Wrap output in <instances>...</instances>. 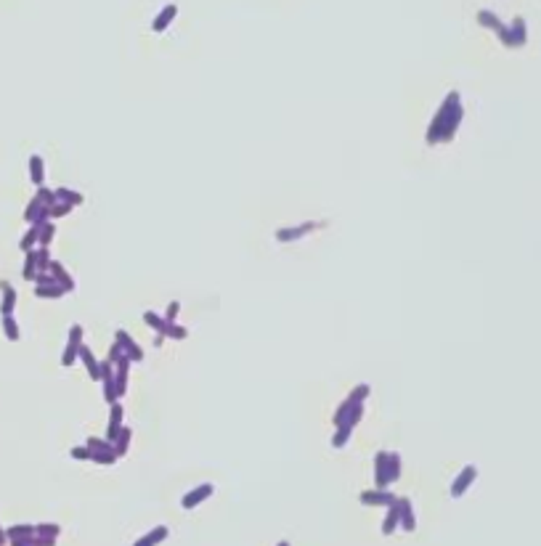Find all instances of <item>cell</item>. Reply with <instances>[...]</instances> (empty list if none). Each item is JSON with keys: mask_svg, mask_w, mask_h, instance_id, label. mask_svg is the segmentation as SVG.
Returning <instances> with one entry per match:
<instances>
[{"mask_svg": "<svg viewBox=\"0 0 541 546\" xmlns=\"http://www.w3.org/2000/svg\"><path fill=\"white\" fill-rule=\"evenodd\" d=\"M461 117H464V106H461V98L457 91H451L446 101L441 104V109L435 112L432 122H430L428 130V144H446L454 138V133L459 128Z\"/></svg>", "mask_w": 541, "mask_h": 546, "instance_id": "1", "label": "cell"}, {"mask_svg": "<svg viewBox=\"0 0 541 546\" xmlns=\"http://www.w3.org/2000/svg\"><path fill=\"white\" fill-rule=\"evenodd\" d=\"M361 417H364V403L353 408V414L348 417V422H342L340 427H334V430H337V433L332 435V446H334V449H342V446L348 443L350 435H353V430H356V424L361 422Z\"/></svg>", "mask_w": 541, "mask_h": 546, "instance_id": "2", "label": "cell"}, {"mask_svg": "<svg viewBox=\"0 0 541 546\" xmlns=\"http://www.w3.org/2000/svg\"><path fill=\"white\" fill-rule=\"evenodd\" d=\"M114 337H117V345L122 348V353H125L127 358L133 361V364L143 361V350L138 348V345H136V342H133V337L127 335L125 329H117V332H114Z\"/></svg>", "mask_w": 541, "mask_h": 546, "instance_id": "3", "label": "cell"}, {"mask_svg": "<svg viewBox=\"0 0 541 546\" xmlns=\"http://www.w3.org/2000/svg\"><path fill=\"white\" fill-rule=\"evenodd\" d=\"M125 422V411H122V403H111V411H109V430H107V440H117V435H120V430L125 427L122 424Z\"/></svg>", "mask_w": 541, "mask_h": 546, "instance_id": "4", "label": "cell"}, {"mask_svg": "<svg viewBox=\"0 0 541 546\" xmlns=\"http://www.w3.org/2000/svg\"><path fill=\"white\" fill-rule=\"evenodd\" d=\"M311 231H316V223H302V225H295V228H279L276 231V241H295V239H302V236H308Z\"/></svg>", "mask_w": 541, "mask_h": 546, "instance_id": "5", "label": "cell"}, {"mask_svg": "<svg viewBox=\"0 0 541 546\" xmlns=\"http://www.w3.org/2000/svg\"><path fill=\"white\" fill-rule=\"evenodd\" d=\"M80 361L85 364V369H88V374H91V379L101 382V361H95V355L91 353V348H88V345H80Z\"/></svg>", "mask_w": 541, "mask_h": 546, "instance_id": "6", "label": "cell"}, {"mask_svg": "<svg viewBox=\"0 0 541 546\" xmlns=\"http://www.w3.org/2000/svg\"><path fill=\"white\" fill-rule=\"evenodd\" d=\"M475 478H477V469H475V467H473V464L464 467V469H461V475L457 478V480H454V488H451V493H454V496H461V493H464V491L470 488V482L475 480Z\"/></svg>", "mask_w": 541, "mask_h": 546, "instance_id": "7", "label": "cell"}, {"mask_svg": "<svg viewBox=\"0 0 541 546\" xmlns=\"http://www.w3.org/2000/svg\"><path fill=\"white\" fill-rule=\"evenodd\" d=\"M374 478H377V488H387V453L380 451L374 459Z\"/></svg>", "mask_w": 541, "mask_h": 546, "instance_id": "8", "label": "cell"}, {"mask_svg": "<svg viewBox=\"0 0 541 546\" xmlns=\"http://www.w3.org/2000/svg\"><path fill=\"white\" fill-rule=\"evenodd\" d=\"M64 287L59 281H51V284H37L35 287V294L37 297H43V300H56V297H64Z\"/></svg>", "mask_w": 541, "mask_h": 546, "instance_id": "9", "label": "cell"}, {"mask_svg": "<svg viewBox=\"0 0 541 546\" xmlns=\"http://www.w3.org/2000/svg\"><path fill=\"white\" fill-rule=\"evenodd\" d=\"M210 493H212V485H210V482H205V485H199L196 491H191L189 496H183V509H194V507H196V504H199L202 498L210 496Z\"/></svg>", "mask_w": 541, "mask_h": 546, "instance_id": "10", "label": "cell"}, {"mask_svg": "<svg viewBox=\"0 0 541 546\" xmlns=\"http://www.w3.org/2000/svg\"><path fill=\"white\" fill-rule=\"evenodd\" d=\"M51 276H53V279H56L66 292L75 290V281L69 279V273H66V268H64L62 263H51Z\"/></svg>", "mask_w": 541, "mask_h": 546, "instance_id": "11", "label": "cell"}, {"mask_svg": "<svg viewBox=\"0 0 541 546\" xmlns=\"http://www.w3.org/2000/svg\"><path fill=\"white\" fill-rule=\"evenodd\" d=\"M361 501L364 504H393L396 498H393V493H385V491H366V493H361Z\"/></svg>", "mask_w": 541, "mask_h": 546, "instance_id": "12", "label": "cell"}, {"mask_svg": "<svg viewBox=\"0 0 541 546\" xmlns=\"http://www.w3.org/2000/svg\"><path fill=\"white\" fill-rule=\"evenodd\" d=\"M130 437H133V430L130 427H122L120 435H117V440H114V451H117V456H125L127 453V446H130Z\"/></svg>", "mask_w": 541, "mask_h": 546, "instance_id": "13", "label": "cell"}, {"mask_svg": "<svg viewBox=\"0 0 541 546\" xmlns=\"http://www.w3.org/2000/svg\"><path fill=\"white\" fill-rule=\"evenodd\" d=\"M30 173H32V183L40 189V186H43V180H46V173H43V160H40L37 154L30 160Z\"/></svg>", "mask_w": 541, "mask_h": 546, "instance_id": "14", "label": "cell"}, {"mask_svg": "<svg viewBox=\"0 0 541 546\" xmlns=\"http://www.w3.org/2000/svg\"><path fill=\"white\" fill-rule=\"evenodd\" d=\"M143 321L149 323L152 329H157V335H165V326H167L165 316H157L154 310H146V313H143Z\"/></svg>", "mask_w": 541, "mask_h": 546, "instance_id": "15", "label": "cell"}, {"mask_svg": "<svg viewBox=\"0 0 541 546\" xmlns=\"http://www.w3.org/2000/svg\"><path fill=\"white\" fill-rule=\"evenodd\" d=\"M401 475V453H387V480L393 482Z\"/></svg>", "mask_w": 541, "mask_h": 546, "instance_id": "16", "label": "cell"}, {"mask_svg": "<svg viewBox=\"0 0 541 546\" xmlns=\"http://www.w3.org/2000/svg\"><path fill=\"white\" fill-rule=\"evenodd\" d=\"M56 199H62V202H66V205H82V194L77 191H69V189H56Z\"/></svg>", "mask_w": 541, "mask_h": 546, "instance_id": "17", "label": "cell"}, {"mask_svg": "<svg viewBox=\"0 0 541 546\" xmlns=\"http://www.w3.org/2000/svg\"><path fill=\"white\" fill-rule=\"evenodd\" d=\"M3 292H6V300H3V316H11L14 303H16V292H14L11 284H3Z\"/></svg>", "mask_w": 541, "mask_h": 546, "instance_id": "18", "label": "cell"}, {"mask_svg": "<svg viewBox=\"0 0 541 546\" xmlns=\"http://www.w3.org/2000/svg\"><path fill=\"white\" fill-rule=\"evenodd\" d=\"M24 279H30V281H35L37 279V255L35 252H27V265H24Z\"/></svg>", "mask_w": 541, "mask_h": 546, "instance_id": "19", "label": "cell"}, {"mask_svg": "<svg viewBox=\"0 0 541 546\" xmlns=\"http://www.w3.org/2000/svg\"><path fill=\"white\" fill-rule=\"evenodd\" d=\"M175 11H178L175 6H167V11H162V14H159V19L154 21V30H157V32H162V30L170 24V19L175 17Z\"/></svg>", "mask_w": 541, "mask_h": 546, "instance_id": "20", "label": "cell"}, {"mask_svg": "<svg viewBox=\"0 0 541 546\" xmlns=\"http://www.w3.org/2000/svg\"><path fill=\"white\" fill-rule=\"evenodd\" d=\"M162 337H170V339H186L189 337V332L183 329V326H175V323L167 321V326H165V335Z\"/></svg>", "mask_w": 541, "mask_h": 546, "instance_id": "21", "label": "cell"}, {"mask_svg": "<svg viewBox=\"0 0 541 546\" xmlns=\"http://www.w3.org/2000/svg\"><path fill=\"white\" fill-rule=\"evenodd\" d=\"M48 209H51V218H64V215H69V212H72V205H66V202H59V199H56Z\"/></svg>", "mask_w": 541, "mask_h": 546, "instance_id": "22", "label": "cell"}, {"mask_svg": "<svg viewBox=\"0 0 541 546\" xmlns=\"http://www.w3.org/2000/svg\"><path fill=\"white\" fill-rule=\"evenodd\" d=\"M80 358V348H75V345H66V350H64L62 355V364L64 366H75V361Z\"/></svg>", "mask_w": 541, "mask_h": 546, "instance_id": "23", "label": "cell"}, {"mask_svg": "<svg viewBox=\"0 0 541 546\" xmlns=\"http://www.w3.org/2000/svg\"><path fill=\"white\" fill-rule=\"evenodd\" d=\"M3 326H6V335H8V339H11V342H16V339H19V326H16L14 319H11V316H6V319H3Z\"/></svg>", "mask_w": 541, "mask_h": 546, "instance_id": "24", "label": "cell"}, {"mask_svg": "<svg viewBox=\"0 0 541 546\" xmlns=\"http://www.w3.org/2000/svg\"><path fill=\"white\" fill-rule=\"evenodd\" d=\"M69 345H75V348L82 345V326L80 323H72V329H69Z\"/></svg>", "mask_w": 541, "mask_h": 546, "instance_id": "25", "label": "cell"}, {"mask_svg": "<svg viewBox=\"0 0 541 546\" xmlns=\"http://www.w3.org/2000/svg\"><path fill=\"white\" fill-rule=\"evenodd\" d=\"M72 459H93V451L88 446H77V449H72Z\"/></svg>", "mask_w": 541, "mask_h": 546, "instance_id": "26", "label": "cell"}, {"mask_svg": "<svg viewBox=\"0 0 541 546\" xmlns=\"http://www.w3.org/2000/svg\"><path fill=\"white\" fill-rule=\"evenodd\" d=\"M178 310H181V303H178V300H173V303L167 305V316H165V321L175 323V319H178Z\"/></svg>", "mask_w": 541, "mask_h": 546, "instance_id": "27", "label": "cell"}, {"mask_svg": "<svg viewBox=\"0 0 541 546\" xmlns=\"http://www.w3.org/2000/svg\"><path fill=\"white\" fill-rule=\"evenodd\" d=\"M37 239L43 241V247H46L48 241L53 239V225H51V223H46V225H43V228H40V236H37Z\"/></svg>", "mask_w": 541, "mask_h": 546, "instance_id": "28", "label": "cell"}]
</instances>
